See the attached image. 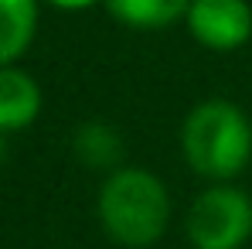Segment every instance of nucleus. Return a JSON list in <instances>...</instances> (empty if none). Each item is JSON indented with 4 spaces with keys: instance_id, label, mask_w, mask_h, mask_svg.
I'll use <instances>...</instances> for the list:
<instances>
[{
    "instance_id": "obj_1",
    "label": "nucleus",
    "mask_w": 252,
    "mask_h": 249,
    "mask_svg": "<svg viewBox=\"0 0 252 249\" xmlns=\"http://www.w3.org/2000/svg\"><path fill=\"white\" fill-rule=\"evenodd\" d=\"M99 225L126 249H147L170 225V191L150 167H113L99 188Z\"/></svg>"
},
{
    "instance_id": "obj_2",
    "label": "nucleus",
    "mask_w": 252,
    "mask_h": 249,
    "mask_svg": "<svg viewBox=\"0 0 252 249\" xmlns=\"http://www.w3.org/2000/svg\"><path fill=\"white\" fill-rule=\"evenodd\" d=\"M181 154L198 178L232 181L252 161V120L232 99H205L181 123Z\"/></svg>"
},
{
    "instance_id": "obj_3",
    "label": "nucleus",
    "mask_w": 252,
    "mask_h": 249,
    "mask_svg": "<svg viewBox=\"0 0 252 249\" xmlns=\"http://www.w3.org/2000/svg\"><path fill=\"white\" fill-rule=\"evenodd\" d=\"M194 249H242L252 239V198L232 181H211L184 218Z\"/></svg>"
},
{
    "instance_id": "obj_4",
    "label": "nucleus",
    "mask_w": 252,
    "mask_h": 249,
    "mask_svg": "<svg viewBox=\"0 0 252 249\" xmlns=\"http://www.w3.org/2000/svg\"><path fill=\"white\" fill-rule=\"evenodd\" d=\"M184 24L191 38L208 51H239L252 38L249 0H191Z\"/></svg>"
},
{
    "instance_id": "obj_5",
    "label": "nucleus",
    "mask_w": 252,
    "mask_h": 249,
    "mask_svg": "<svg viewBox=\"0 0 252 249\" xmlns=\"http://www.w3.org/2000/svg\"><path fill=\"white\" fill-rule=\"evenodd\" d=\"M41 113V85L31 72L17 65H0V130L14 133L38 120Z\"/></svg>"
},
{
    "instance_id": "obj_6",
    "label": "nucleus",
    "mask_w": 252,
    "mask_h": 249,
    "mask_svg": "<svg viewBox=\"0 0 252 249\" xmlns=\"http://www.w3.org/2000/svg\"><path fill=\"white\" fill-rule=\"evenodd\" d=\"M191 0H102L113 21L133 31H160L167 24L184 21Z\"/></svg>"
},
{
    "instance_id": "obj_7",
    "label": "nucleus",
    "mask_w": 252,
    "mask_h": 249,
    "mask_svg": "<svg viewBox=\"0 0 252 249\" xmlns=\"http://www.w3.org/2000/svg\"><path fill=\"white\" fill-rule=\"evenodd\" d=\"M38 0H0V65H14L34 41Z\"/></svg>"
},
{
    "instance_id": "obj_8",
    "label": "nucleus",
    "mask_w": 252,
    "mask_h": 249,
    "mask_svg": "<svg viewBox=\"0 0 252 249\" xmlns=\"http://www.w3.org/2000/svg\"><path fill=\"white\" fill-rule=\"evenodd\" d=\"M120 137L116 130H109L106 123H85L79 133H75V154L79 161L89 167H120Z\"/></svg>"
},
{
    "instance_id": "obj_9",
    "label": "nucleus",
    "mask_w": 252,
    "mask_h": 249,
    "mask_svg": "<svg viewBox=\"0 0 252 249\" xmlns=\"http://www.w3.org/2000/svg\"><path fill=\"white\" fill-rule=\"evenodd\" d=\"M44 3H51V7H58V10H89V7H95V3H102V0H44Z\"/></svg>"
},
{
    "instance_id": "obj_10",
    "label": "nucleus",
    "mask_w": 252,
    "mask_h": 249,
    "mask_svg": "<svg viewBox=\"0 0 252 249\" xmlns=\"http://www.w3.org/2000/svg\"><path fill=\"white\" fill-rule=\"evenodd\" d=\"M0 161H3V130H0Z\"/></svg>"
}]
</instances>
